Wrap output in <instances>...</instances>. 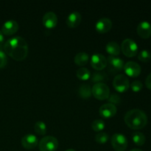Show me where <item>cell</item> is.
Masks as SVG:
<instances>
[{
  "label": "cell",
  "mask_w": 151,
  "mask_h": 151,
  "mask_svg": "<svg viewBox=\"0 0 151 151\" xmlns=\"http://www.w3.org/2000/svg\"><path fill=\"white\" fill-rule=\"evenodd\" d=\"M6 55L16 60H22L28 54V44L26 40L20 36H15L7 40L3 46Z\"/></svg>",
  "instance_id": "6da1fadb"
},
{
  "label": "cell",
  "mask_w": 151,
  "mask_h": 151,
  "mask_svg": "<svg viewBox=\"0 0 151 151\" xmlns=\"http://www.w3.org/2000/svg\"><path fill=\"white\" fill-rule=\"evenodd\" d=\"M124 120L130 128L139 130L147 125V116L146 114L140 109H131L125 114Z\"/></svg>",
  "instance_id": "7a4b0ae2"
},
{
  "label": "cell",
  "mask_w": 151,
  "mask_h": 151,
  "mask_svg": "<svg viewBox=\"0 0 151 151\" xmlns=\"http://www.w3.org/2000/svg\"><path fill=\"white\" fill-rule=\"evenodd\" d=\"M91 94L97 100H104L109 98L110 95V89L104 83H97L91 88Z\"/></svg>",
  "instance_id": "3957f363"
},
{
  "label": "cell",
  "mask_w": 151,
  "mask_h": 151,
  "mask_svg": "<svg viewBox=\"0 0 151 151\" xmlns=\"http://www.w3.org/2000/svg\"><path fill=\"white\" fill-rule=\"evenodd\" d=\"M40 151H55L58 147V141L52 136H47L41 139L39 142Z\"/></svg>",
  "instance_id": "277c9868"
},
{
  "label": "cell",
  "mask_w": 151,
  "mask_h": 151,
  "mask_svg": "<svg viewBox=\"0 0 151 151\" xmlns=\"http://www.w3.org/2000/svg\"><path fill=\"white\" fill-rule=\"evenodd\" d=\"M121 49L122 53L129 58L134 57L138 52V45L134 40L131 38H126L122 41Z\"/></svg>",
  "instance_id": "5b68a950"
},
{
  "label": "cell",
  "mask_w": 151,
  "mask_h": 151,
  "mask_svg": "<svg viewBox=\"0 0 151 151\" xmlns=\"http://www.w3.org/2000/svg\"><path fill=\"white\" fill-rule=\"evenodd\" d=\"M111 143L116 151H125L128 147V140L122 134H114L111 138Z\"/></svg>",
  "instance_id": "8992f818"
},
{
  "label": "cell",
  "mask_w": 151,
  "mask_h": 151,
  "mask_svg": "<svg viewBox=\"0 0 151 151\" xmlns=\"http://www.w3.org/2000/svg\"><path fill=\"white\" fill-rule=\"evenodd\" d=\"M113 86L119 92H124L129 88L130 83L128 77L123 74L117 75L113 81Z\"/></svg>",
  "instance_id": "52a82bcc"
},
{
  "label": "cell",
  "mask_w": 151,
  "mask_h": 151,
  "mask_svg": "<svg viewBox=\"0 0 151 151\" xmlns=\"http://www.w3.org/2000/svg\"><path fill=\"white\" fill-rule=\"evenodd\" d=\"M91 65L95 70L102 71L107 66V59L100 53H94L91 57Z\"/></svg>",
  "instance_id": "ba28073f"
},
{
  "label": "cell",
  "mask_w": 151,
  "mask_h": 151,
  "mask_svg": "<svg viewBox=\"0 0 151 151\" xmlns=\"http://www.w3.org/2000/svg\"><path fill=\"white\" fill-rule=\"evenodd\" d=\"M125 74L131 78H137L141 74L142 68L139 63L134 61H128L124 65Z\"/></svg>",
  "instance_id": "9c48e42d"
},
{
  "label": "cell",
  "mask_w": 151,
  "mask_h": 151,
  "mask_svg": "<svg viewBox=\"0 0 151 151\" xmlns=\"http://www.w3.org/2000/svg\"><path fill=\"white\" fill-rule=\"evenodd\" d=\"M107 63H109V70L113 72H120L124 68V61L121 58L114 56H109L107 59Z\"/></svg>",
  "instance_id": "30bf717a"
},
{
  "label": "cell",
  "mask_w": 151,
  "mask_h": 151,
  "mask_svg": "<svg viewBox=\"0 0 151 151\" xmlns=\"http://www.w3.org/2000/svg\"><path fill=\"white\" fill-rule=\"evenodd\" d=\"M116 111H117V109H116V106L109 103L103 104L99 110L100 116L106 118V119H109V118L114 116L116 114Z\"/></svg>",
  "instance_id": "8fae6325"
},
{
  "label": "cell",
  "mask_w": 151,
  "mask_h": 151,
  "mask_svg": "<svg viewBox=\"0 0 151 151\" xmlns=\"http://www.w3.org/2000/svg\"><path fill=\"white\" fill-rule=\"evenodd\" d=\"M19 29V24L14 20H8L3 24L1 32L5 35H12L16 33Z\"/></svg>",
  "instance_id": "7c38bea8"
},
{
  "label": "cell",
  "mask_w": 151,
  "mask_h": 151,
  "mask_svg": "<svg viewBox=\"0 0 151 151\" xmlns=\"http://www.w3.org/2000/svg\"><path fill=\"white\" fill-rule=\"evenodd\" d=\"M137 33L141 38L147 39L151 36V24L147 21L141 22L137 26Z\"/></svg>",
  "instance_id": "4fadbf2b"
},
{
  "label": "cell",
  "mask_w": 151,
  "mask_h": 151,
  "mask_svg": "<svg viewBox=\"0 0 151 151\" xmlns=\"http://www.w3.org/2000/svg\"><path fill=\"white\" fill-rule=\"evenodd\" d=\"M112 22L109 18H101L95 24V29L100 33L107 32L111 29Z\"/></svg>",
  "instance_id": "5bb4252c"
},
{
  "label": "cell",
  "mask_w": 151,
  "mask_h": 151,
  "mask_svg": "<svg viewBox=\"0 0 151 151\" xmlns=\"http://www.w3.org/2000/svg\"><path fill=\"white\" fill-rule=\"evenodd\" d=\"M38 143V138L33 134H26L22 138V145L25 149L31 150V149L35 148Z\"/></svg>",
  "instance_id": "9a60e30c"
},
{
  "label": "cell",
  "mask_w": 151,
  "mask_h": 151,
  "mask_svg": "<svg viewBox=\"0 0 151 151\" xmlns=\"http://www.w3.org/2000/svg\"><path fill=\"white\" fill-rule=\"evenodd\" d=\"M43 24L48 29L55 27L58 24V17L54 12L49 11L43 16Z\"/></svg>",
  "instance_id": "2e32d148"
},
{
  "label": "cell",
  "mask_w": 151,
  "mask_h": 151,
  "mask_svg": "<svg viewBox=\"0 0 151 151\" xmlns=\"http://www.w3.org/2000/svg\"><path fill=\"white\" fill-rule=\"evenodd\" d=\"M81 20H82V16L81 13L78 11H73L68 16L66 19V24L69 27L75 28L81 24Z\"/></svg>",
  "instance_id": "e0dca14e"
},
{
  "label": "cell",
  "mask_w": 151,
  "mask_h": 151,
  "mask_svg": "<svg viewBox=\"0 0 151 151\" xmlns=\"http://www.w3.org/2000/svg\"><path fill=\"white\" fill-rule=\"evenodd\" d=\"M106 50L111 56H117L120 53V47L115 41H110L106 44Z\"/></svg>",
  "instance_id": "ac0fdd59"
},
{
  "label": "cell",
  "mask_w": 151,
  "mask_h": 151,
  "mask_svg": "<svg viewBox=\"0 0 151 151\" xmlns=\"http://www.w3.org/2000/svg\"><path fill=\"white\" fill-rule=\"evenodd\" d=\"M88 59H89V56L86 52H81L75 56V63L78 66H84L88 63Z\"/></svg>",
  "instance_id": "d6986e66"
},
{
  "label": "cell",
  "mask_w": 151,
  "mask_h": 151,
  "mask_svg": "<svg viewBox=\"0 0 151 151\" xmlns=\"http://www.w3.org/2000/svg\"><path fill=\"white\" fill-rule=\"evenodd\" d=\"M79 95L83 99H87L91 97V88L89 84L83 83L79 88Z\"/></svg>",
  "instance_id": "ffe728a7"
},
{
  "label": "cell",
  "mask_w": 151,
  "mask_h": 151,
  "mask_svg": "<svg viewBox=\"0 0 151 151\" xmlns=\"http://www.w3.org/2000/svg\"><path fill=\"white\" fill-rule=\"evenodd\" d=\"M132 139L133 142L138 146L143 145L145 143L146 141L145 136L144 135V134H142L141 132H139V131L134 132L132 134Z\"/></svg>",
  "instance_id": "44dd1931"
},
{
  "label": "cell",
  "mask_w": 151,
  "mask_h": 151,
  "mask_svg": "<svg viewBox=\"0 0 151 151\" xmlns=\"http://www.w3.org/2000/svg\"><path fill=\"white\" fill-rule=\"evenodd\" d=\"M76 75L78 78H79L81 81H86L89 79L91 77V72L86 68H81L78 69L76 72Z\"/></svg>",
  "instance_id": "7402d4cb"
},
{
  "label": "cell",
  "mask_w": 151,
  "mask_h": 151,
  "mask_svg": "<svg viewBox=\"0 0 151 151\" xmlns=\"http://www.w3.org/2000/svg\"><path fill=\"white\" fill-rule=\"evenodd\" d=\"M34 130L39 135H44L47 133V125L42 121H38L34 125Z\"/></svg>",
  "instance_id": "603a6c76"
},
{
  "label": "cell",
  "mask_w": 151,
  "mask_h": 151,
  "mask_svg": "<svg viewBox=\"0 0 151 151\" xmlns=\"http://www.w3.org/2000/svg\"><path fill=\"white\" fill-rule=\"evenodd\" d=\"M107 78V75L105 72H101V71H97L93 74L92 76V81L95 82L96 83H102L101 81H104Z\"/></svg>",
  "instance_id": "cb8c5ba5"
},
{
  "label": "cell",
  "mask_w": 151,
  "mask_h": 151,
  "mask_svg": "<svg viewBox=\"0 0 151 151\" xmlns=\"http://www.w3.org/2000/svg\"><path fill=\"white\" fill-rule=\"evenodd\" d=\"M105 127V122L102 119H95L91 124V128L94 131H102Z\"/></svg>",
  "instance_id": "d4e9b609"
},
{
  "label": "cell",
  "mask_w": 151,
  "mask_h": 151,
  "mask_svg": "<svg viewBox=\"0 0 151 151\" xmlns=\"http://www.w3.org/2000/svg\"><path fill=\"white\" fill-rule=\"evenodd\" d=\"M151 58V54L148 50H142L138 54V59L142 62H148Z\"/></svg>",
  "instance_id": "484cf974"
},
{
  "label": "cell",
  "mask_w": 151,
  "mask_h": 151,
  "mask_svg": "<svg viewBox=\"0 0 151 151\" xmlns=\"http://www.w3.org/2000/svg\"><path fill=\"white\" fill-rule=\"evenodd\" d=\"M109 137L106 133L101 132L99 133L96 135L95 137V140L97 143L99 144H105V143L109 141Z\"/></svg>",
  "instance_id": "4316f807"
},
{
  "label": "cell",
  "mask_w": 151,
  "mask_h": 151,
  "mask_svg": "<svg viewBox=\"0 0 151 151\" xmlns=\"http://www.w3.org/2000/svg\"><path fill=\"white\" fill-rule=\"evenodd\" d=\"M7 63V55L3 50V48H0V69L5 67Z\"/></svg>",
  "instance_id": "83f0119b"
},
{
  "label": "cell",
  "mask_w": 151,
  "mask_h": 151,
  "mask_svg": "<svg viewBox=\"0 0 151 151\" xmlns=\"http://www.w3.org/2000/svg\"><path fill=\"white\" fill-rule=\"evenodd\" d=\"M142 83L141 81H135L131 83V89H132L133 91L134 92H139L142 90Z\"/></svg>",
  "instance_id": "f1b7e54d"
},
{
  "label": "cell",
  "mask_w": 151,
  "mask_h": 151,
  "mask_svg": "<svg viewBox=\"0 0 151 151\" xmlns=\"http://www.w3.org/2000/svg\"><path fill=\"white\" fill-rule=\"evenodd\" d=\"M108 100H109V103H111V104L114 105V104H118V103H120L121 99H120V97H119L117 94L113 93V94H111V95H109Z\"/></svg>",
  "instance_id": "f546056e"
},
{
  "label": "cell",
  "mask_w": 151,
  "mask_h": 151,
  "mask_svg": "<svg viewBox=\"0 0 151 151\" xmlns=\"http://www.w3.org/2000/svg\"><path fill=\"white\" fill-rule=\"evenodd\" d=\"M145 85H146V87H147L148 89L151 90V73L149 74V75H147V78H146Z\"/></svg>",
  "instance_id": "4dcf8cb0"
},
{
  "label": "cell",
  "mask_w": 151,
  "mask_h": 151,
  "mask_svg": "<svg viewBox=\"0 0 151 151\" xmlns=\"http://www.w3.org/2000/svg\"><path fill=\"white\" fill-rule=\"evenodd\" d=\"M4 34H3L2 32L0 30V48H3V46H4Z\"/></svg>",
  "instance_id": "1f68e13d"
},
{
  "label": "cell",
  "mask_w": 151,
  "mask_h": 151,
  "mask_svg": "<svg viewBox=\"0 0 151 151\" xmlns=\"http://www.w3.org/2000/svg\"><path fill=\"white\" fill-rule=\"evenodd\" d=\"M131 151H143V150H140V149H138V148H135V149H133V150H131Z\"/></svg>",
  "instance_id": "d6a6232c"
},
{
  "label": "cell",
  "mask_w": 151,
  "mask_h": 151,
  "mask_svg": "<svg viewBox=\"0 0 151 151\" xmlns=\"http://www.w3.org/2000/svg\"><path fill=\"white\" fill-rule=\"evenodd\" d=\"M65 151H76V150H73V149H68V150H65Z\"/></svg>",
  "instance_id": "836d02e7"
}]
</instances>
